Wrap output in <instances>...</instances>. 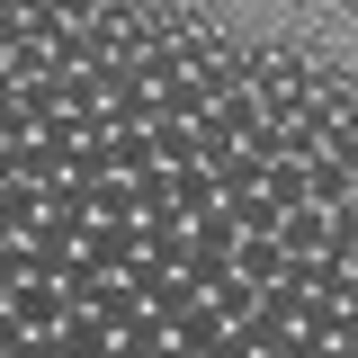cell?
<instances>
[{"label":"cell","mask_w":358,"mask_h":358,"mask_svg":"<svg viewBox=\"0 0 358 358\" xmlns=\"http://www.w3.org/2000/svg\"><path fill=\"white\" fill-rule=\"evenodd\" d=\"M36 224H45V197H36V179H9V188H0V233H9V242H27Z\"/></svg>","instance_id":"cell-3"},{"label":"cell","mask_w":358,"mask_h":358,"mask_svg":"<svg viewBox=\"0 0 358 358\" xmlns=\"http://www.w3.org/2000/svg\"><path fill=\"white\" fill-rule=\"evenodd\" d=\"M171 278H179V268H162V260H126V268H117V287H126L134 305H152V296H162Z\"/></svg>","instance_id":"cell-5"},{"label":"cell","mask_w":358,"mask_h":358,"mask_svg":"<svg viewBox=\"0 0 358 358\" xmlns=\"http://www.w3.org/2000/svg\"><path fill=\"white\" fill-rule=\"evenodd\" d=\"M99 162H108V179H143V171H162L143 126H108V134H99Z\"/></svg>","instance_id":"cell-2"},{"label":"cell","mask_w":358,"mask_h":358,"mask_svg":"<svg viewBox=\"0 0 358 358\" xmlns=\"http://www.w3.org/2000/svg\"><path fill=\"white\" fill-rule=\"evenodd\" d=\"M90 313H99V322H108V341H117V331H126V322H143V305H134V296H126V287H117V278H108V287H99V305H90Z\"/></svg>","instance_id":"cell-6"},{"label":"cell","mask_w":358,"mask_h":358,"mask_svg":"<svg viewBox=\"0 0 358 358\" xmlns=\"http://www.w3.org/2000/svg\"><path fill=\"white\" fill-rule=\"evenodd\" d=\"M99 278H117L126 260H143V242H134V224H81V242H72Z\"/></svg>","instance_id":"cell-1"},{"label":"cell","mask_w":358,"mask_h":358,"mask_svg":"<svg viewBox=\"0 0 358 358\" xmlns=\"http://www.w3.org/2000/svg\"><path fill=\"white\" fill-rule=\"evenodd\" d=\"M206 358H251V341H242V331H224V341H215Z\"/></svg>","instance_id":"cell-7"},{"label":"cell","mask_w":358,"mask_h":358,"mask_svg":"<svg viewBox=\"0 0 358 358\" xmlns=\"http://www.w3.org/2000/svg\"><path fill=\"white\" fill-rule=\"evenodd\" d=\"M54 341H63V358H108V322H99V313H63Z\"/></svg>","instance_id":"cell-4"}]
</instances>
